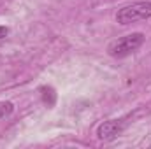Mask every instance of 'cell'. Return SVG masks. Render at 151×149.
<instances>
[{
	"label": "cell",
	"instance_id": "obj_1",
	"mask_svg": "<svg viewBox=\"0 0 151 149\" xmlns=\"http://www.w3.org/2000/svg\"><path fill=\"white\" fill-rule=\"evenodd\" d=\"M151 18V2L150 0H142V2H134L123 9L118 11L116 14V21L119 25H130V23H137L142 19Z\"/></svg>",
	"mask_w": 151,
	"mask_h": 149
},
{
	"label": "cell",
	"instance_id": "obj_2",
	"mask_svg": "<svg viewBox=\"0 0 151 149\" xmlns=\"http://www.w3.org/2000/svg\"><path fill=\"white\" fill-rule=\"evenodd\" d=\"M142 42H144V35L141 32H135V34L125 35V37L111 42L109 47H107V53L114 58H123V56L132 54L134 51H137L142 46Z\"/></svg>",
	"mask_w": 151,
	"mask_h": 149
},
{
	"label": "cell",
	"instance_id": "obj_3",
	"mask_svg": "<svg viewBox=\"0 0 151 149\" xmlns=\"http://www.w3.org/2000/svg\"><path fill=\"white\" fill-rule=\"evenodd\" d=\"M123 128H125V123L121 119H109L97 128V135L100 140H114L123 132Z\"/></svg>",
	"mask_w": 151,
	"mask_h": 149
},
{
	"label": "cell",
	"instance_id": "obj_4",
	"mask_svg": "<svg viewBox=\"0 0 151 149\" xmlns=\"http://www.w3.org/2000/svg\"><path fill=\"white\" fill-rule=\"evenodd\" d=\"M12 111H14V107H12L11 102H0V119L7 117Z\"/></svg>",
	"mask_w": 151,
	"mask_h": 149
},
{
	"label": "cell",
	"instance_id": "obj_5",
	"mask_svg": "<svg viewBox=\"0 0 151 149\" xmlns=\"http://www.w3.org/2000/svg\"><path fill=\"white\" fill-rule=\"evenodd\" d=\"M7 34H9L7 27H0V40H4V39L7 37Z\"/></svg>",
	"mask_w": 151,
	"mask_h": 149
}]
</instances>
